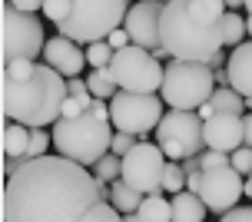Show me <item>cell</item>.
<instances>
[{"mask_svg":"<svg viewBox=\"0 0 252 222\" xmlns=\"http://www.w3.org/2000/svg\"><path fill=\"white\" fill-rule=\"evenodd\" d=\"M226 73H229V87L236 93H242L246 99H252V40L239 43L229 53Z\"/></svg>","mask_w":252,"mask_h":222,"instance_id":"cell-16","label":"cell"},{"mask_svg":"<svg viewBox=\"0 0 252 222\" xmlns=\"http://www.w3.org/2000/svg\"><path fill=\"white\" fill-rule=\"evenodd\" d=\"M246 37H249L246 17H239L236 10H226V17H222V47L236 50L239 43H246Z\"/></svg>","mask_w":252,"mask_h":222,"instance_id":"cell-19","label":"cell"},{"mask_svg":"<svg viewBox=\"0 0 252 222\" xmlns=\"http://www.w3.org/2000/svg\"><path fill=\"white\" fill-rule=\"evenodd\" d=\"M116 57V50L110 47V40H96V43H90L87 47V63L93 70H103V66H110Z\"/></svg>","mask_w":252,"mask_h":222,"instance_id":"cell-26","label":"cell"},{"mask_svg":"<svg viewBox=\"0 0 252 222\" xmlns=\"http://www.w3.org/2000/svg\"><path fill=\"white\" fill-rule=\"evenodd\" d=\"M133 146H136V136H133V133H120V129H116V133H113V149H110V153L126 156Z\"/></svg>","mask_w":252,"mask_h":222,"instance_id":"cell-32","label":"cell"},{"mask_svg":"<svg viewBox=\"0 0 252 222\" xmlns=\"http://www.w3.org/2000/svg\"><path fill=\"white\" fill-rule=\"evenodd\" d=\"M246 116V113H242ZM242 116L239 113H216L206 120V149H222V153H236L246 146L242 136Z\"/></svg>","mask_w":252,"mask_h":222,"instance_id":"cell-14","label":"cell"},{"mask_svg":"<svg viewBox=\"0 0 252 222\" xmlns=\"http://www.w3.org/2000/svg\"><path fill=\"white\" fill-rule=\"evenodd\" d=\"M246 196H249V199H252V173H249V176H246Z\"/></svg>","mask_w":252,"mask_h":222,"instance_id":"cell-43","label":"cell"},{"mask_svg":"<svg viewBox=\"0 0 252 222\" xmlns=\"http://www.w3.org/2000/svg\"><path fill=\"white\" fill-rule=\"evenodd\" d=\"M232 169L239 176H249L252 173V146H239L232 153Z\"/></svg>","mask_w":252,"mask_h":222,"instance_id":"cell-31","label":"cell"},{"mask_svg":"<svg viewBox=\"0 0 252 222\" xmlns=\"http://www.w3.org/2000/svg\"><path fill=\"white\" fill-rule=\"evenodd\" d=\"M222 0H169L159 20V40L173 60L209 63L222 50Z\"/></svg>","mask_w":252,"mask_h":222,"instance_id":"cell-3","label":"cell"},{"mask_svg":"<svg viewBox=\"0 0 252 222\" xmlns=\"http://www.w3.org/2000/svg\"><path fill=\"white\" fill-rule=\"evenodd\" d=\"M163 96L159 93H129L120 90L110 99V123L120 133H133V136H146L150 129L159 126L163 120Z\"/></svg>","mask_w":252,"mask_h":222,"instance_id":"cell-10","label":"cell"},{"mask_svg":"<svg viewBox=\"0 0 252 222\" xmlns=\"http://www.w3.org/2000/svg\"><path fill=\"white\" fill-rule=\"evenodd\" d=\"M163 10H166L163 0H136V3L129 7L123 27H126V33H129V40H133L136 47L150 50V53H156V50L163 47V40H159Z\"/></svg>","mask_w":252,"mask_h":222,"instance_id":"cell-13","label":"cell"},{"mask_svg":"<svg viewBox=\"0 0 252 222\" xmlns=\"http://www.w3.org/2000/svg\"><path fill=\"white\" fill-rule=\"evenodd\" d=\"M80 222H123V212H116L110 202H96Z\"/></svg>","mask_w":252,"mask_h":222,"instance_id":"cell-28","label":"cell"},{"mask_svg":"<svg viewBox=\"0 0 252 222\" xmlns=\"http://www.w3.org/2000/svg\"><path fill=\"white\" fill-rule=\"evenodd\" d=\"M226 3V10H239V7H246V0H222Z\"/></svg>","mask_w":252,"mask_h":222,"instance_id":"cell-41","label":"cell"},{"mask_svg":"<svg viewBox=\"0 0 252 222\" xmlns=\"http://www.w3.org/2000/svg\"><path fill=\"white\" fill-rule=\"evenodd\" d=\"M93 176H96V179H103V183H120V176H123V156L106 153V156L93 166Z\"/></svg>","mask_w":252,"mask_h":222,"instance_id":"cell-24","label":"cell"},{"mask_svg":"<svg viewBox=\"0 0 252 222\" xmlns=\"http://www.w3.org/2000/svg\"><path fill=\"white\" fill-rule=\"evenodd\" d=\"M53 133L47 129H30V149H27V159H40V156H50V143Z\"/></svg>","mask_w":252,"mask_h":222,"instance_id":"cell-27","label":"cell"},{"mask_svg":"<svg viewBox=\"0 0 252 222\" xmlns=\"http://www.w3.org/2000/svg\"><path fill=\"white\" fill-rule=\"evenodd\" d=\"M246 27H249V37H252V13L246 17Z\"/></svg>","mask_w":252,"mask_h":222,"instance_id":"cell-44","label":"cell"},{"mask_svg":"<svg viewBox=\"0 0 252 222\" xmlns=\"http://www.w3.org/2000/svg\"><path fill=\"white\" fill-rule=\"evenodd\" d=\"M7 3H13L17 10L33 13V10H43V3H47V0H7Z\"/></svg>","mask_w":252,"mask_h":222,"instance_id":"cell-37","label":"cell"},{"mask_svg":"<svg viewBox=\"0 0 252 222\" xmlns=\"http://www.w3.org/2000/svg\"><path fill=\"white\" fill-rule=\"evenodd\" d=\"M199 186H202V169H196V173H189V179H186V189L199 196Z\"/></svg>","mask_w":252,"mask_h":222,"instance_id":"cell-38","label":"cell"},{"mask_svg":"<svg viewBox=\"0 0 252 222\" xmlns=\"http://www.w3.org/2000/svg\"><path fill=\"white\" fill-rule=\"evenodd\" d=\"M242 136H246V146H252V113L242 116Z\"/></svg>","mask_w":252,"mask_h":222,"instance_id":"cell-39","label":"cell"},{"mask_svg":"<svg viewBox=\"0 0 252 222\" xmlns=\"http://www.w3.org/2000/svg\"><path fill=\"white\" fill-rule=\"evenodd\" d=\"M246 196V179H242L232 166H219V169H202V186L199 199L206 202L209 212L226 216L229 209L239 206V199Z\"/></svg>","mask_w":252,"mask_h":222,"instance_id":"cell-12","label":"cell"},{"mask_svg":"<svg viewBox=\"0 0 252 222\" xmlns=\"http://www.w3.org/2000/svg\"><path fill=\"white\" fill-rule=\"evenodd\" d=\"M186 179H189V173L183 169V162L169 159L166 162V176H163V192H169V196L183 192V189H186Z\"/></svg>","mask_w":252,"mask_h":222,"instance_id":"cell-25","label":"cell"},{"mask_svg":"<svg viewBox=\"0 0 252 222\" xmlns=\"http://www.w3.org/2000/svg\"><path fill=\"white\" fill-rule=\"evenodd\" d=\"M163 3H169V0H163Z\"/></svg>","mask_w":252,"mask_h":222,"instance_id":"cell-46","label":"cell"},{"mask_svg":"<svg viewBox=\"0 0 252 222\" xmlns=\"http://www.w3.org/2000/svg\"><path fill=\"white\" fill-rule=\"evenodd\" d=\"M196 113H199L202 120H209V116H216V110H213V106H209V103H206V106H199V110H196Z\"/></svg>","mask_w":252,"mask_h":222,"instance_id":"cell-40","label":"cell"},{"mask_svg":"<svg viewBox=\"0 0 252 222\" xmlns=\"http://www.w3.org/2000/svg\"><path fill=\"white\" fill-rule=\"evenodd\" d=\"M143 192H136V189H133V186H126L123 179H120V183H113V196H110V206H113L116 212H139V206H143Z\"/></svg>","mask_w":252,"mask_h":222,"instance_id":"cell-20","label":"cell"},{"mask_svg":"<svg viewBox=\"0 0 252 222\" xmlns=\"http://www.w3.org/2000/svg\"><path fill=\"white\" fill-rule=\"evenodd\" d=\"M70 7H73L70 0H47V3H43V17H47L50 24H57V27H60L63 20L70 17Z\"/></svg>","mask_w":252,"mask_h":222,"instance_id":"cell-29","label":"cell"},{"mask_svg":"<svg viewBox=\"0 0 252 222\" xmlns=\"http://www.w3.org/2000/svg\"><path fill=\"white\" fill-rule=\"evenodd\" d=\"M123 222H143V219H139V212H126Z\"/></svg>","mask_w":252,"mask_h":222,"instance_id":"cell-42","label":"cell"},{"mask_svg":"<svg viewBox=\"0 0 252 222\" xmlns=\"http://www.w3.org/2000/svg\"><path fill=\"white\" fill-rule=\"evenodd\" d=\"M43 63H50L60 76L73 80L87 66V50H80V43L70 37H50L47 40V50H43Z\"/></svg>","mask_w":252,"mask_h":222,"instance_id":"cell-15","label":"cell"},{"mask_svg":"<svg viewBox=\"0 0 252 222\" xmlns=\"http://www.w3.org/2000/svg\"><path fill=\"white\" fill-rule=\"evenodd\" d=\"M110 73H113L120 90H129V93H156V90H163L166 66L156 63V53L129 43L126 50H116L113 63H110Z\"/></svg>","mask_w":252,"mask_h":222,"instance_id":"cell-9","label":"cell"},{"mask_svg":"<svg viewBox=\"0 0 252 222\" xmlns=\"http://www.w3.org/2000/svg\"><path fill=\"white\" fill-rule=\"evenodd\" d=\"M70 3H73L70 17L57 30H60V37H70L87 47L120 30L129 13V0H70Z\"/></svg>","mask_w":252,"mask_h":222,"instance_id":"cell-5","label":"cell"},{"mask_svg":"<svg viewBox=\"0 0 252 222\" xmlns=\"http://www.w3.org/2000/svg\"><path fill=\"white\" fill-rule=\"evenodd\" d=\"M156 143L166 153V159H189L202 156L206 149V120L192 110H169L156 126Z\"/></svg>","mask_w":252,"mask_h":222,"instance_id":"cell-7","label":"cell"},{"mask_svg":"<svg viewBox=\"0 0 252 222\" xmlns=\"http://www.w3.org/2000/svg\"><path fill=\"white\" fill-rule=\"evenodd\" d=\"M47 50L43 40V24L33 13L17 10L13 3H3V37H0V60L17 63V60H37Z\"/></svg>","mask_w":252,"mask_h":222,"instance_id":"cell-8","label":"cell"},{"mask_svg":"<svg viewBox=\"0 0 252 222\" xmlns=\"http://www.w3.org/2000/svg\"><path fill=\"white\" fill-rule=\"evenodd\" d=\"M173 202V222H202L206 219V202H202L196 192H189V189H183V192H176V196L169 199Z\"/></svg>","mask_w":252,"mask_h":222,"instance_id":"cell-17","label":"cell"},{"mask_svg":"<svg viewBox=\"0 0 252 222\" xmlns=\"http://www.w3.org/2000/svg\"><path fill=\"white\" fill-rule=\"evenodd\" d=\"M219 222H252V206H236V209H229Z\"/></svg>","mask_w":252,"mask_h":222,"instance_id":"cell-33","label":"cell"},{"mask_svg":"<svg viewBox=\"0 0 252 222\" xmlns=\"http://www.w3.org/2000/svg\"><path fill=\"white\" fill-rule=\"evenodd\" d=\"M87 83H90V93H93L96 99H113L116 93H120V87H116L113 73H110V66H103V70H93V73L87 76Z\"/></svg>","mask_w":252,"mask_h":222,"instance_id":"cell-23","label":"cell"},{"mask_svg":"<svg viewBox=\"0 0 252 222\" xmlns=\"http://www.w3.org/2000/svg\"><path fill=\"white\" fill-rule=\"evenodd\" d=\"M139 219H143V222H173V202L163 199L159 192H153V196L143 199V206H139Z\"/></svg>","mask_w":252,"mask_h":222,"instance_id":"cell-21","label":"cell"},{"mask_svg":"<svg viewBox=\"0 0 252 222\" xmlns=\"http://www.w3.org/2000/svg\"><path fill=\"white\" fill-rule=\"evenodd\" d=\"M83 113H87V106H83L80 99L66 96V103H63V116H60V120H73V116H83Z\"/></svg>","mask_w":252,"mask_h":222,"instance_id":"cell-34","label":"cell"},{"mask_svg":"<svg viewBox=\"0 0 252 222\" xmlns=\"http://www.w3.org/2000/svg\"><path fill=\"white\" fill-rule=\"evenodd\" d=\"M166 153L159 149V143H136L123 156V179L126 186H133L143 196L163 192V176H166Z\"/></svg>","mask_w":252,"mask_h":222,"instance_id":"cell-11","label":"cell"},{"mask_svg":"<svg viewBox=\"0 0 252 222\" xmlns=\"http://www.w3.org/2000/svg\"><path fill=\"white\" fill-rule=\"evenodd\" d=\"M96 202V176L63 156L17 159L3 186V222H80Z\"/></svg>","mask_w":252,"mask_h":222,"instance_id":"cell-1","label":"cell"},{"mask_svg":"<svg viewBox=\"0 0 252 222\" xmlns=\"http://www.w3.org/2000/svg\"><path fill=\"white\" fill-rule=\"evenodd\" d=\"M27 149H30V126L3 123V156L7 159H27Z\"/></svg>","mask_w":252,"mask_h":222,"instance_id":"cell-18","label":"cell"},{"mask_svg":"<svg viewBox=\"0 0 252 222\" xmlns=\"http://www.w3.org/2000/svg\"><path fill=\"white\" fill-rule=\"evenodd\" d=\"M216 93V73L209 63L196 60H169L163 73V90L159 96L173 110H199Z\"/></svg>","mask_w":252,"mask_h":222,"instance_id":"cell-6","label":"cell"},{"mask_svg":"<svg viewBox=\"0 0 252 222\" xmlns=\"http://www.w3.org/2000/svg\"><path fill=\"white\" fill-rule=\"evenodd\" d=\"M246 10H249V13H252V0H246Z\"/></svg>","mask_w":252,"mask_h":222,"instance_id":"cell-45","label":"cell"},{"mask_svg":"<svg viewBox=\"0 0 252 222\" xmlns=\"http://www.w3.org/2000/svg\"><path fill=\"white\" fill-rule=\"evenodd\" d=\"M50 133H53L57 156L73 159L80 166H90V169L113 149L110 120H100L93 113H83V116H73V120H57Z\"/></svg>","mask_w":252,"mask_h":222,"instance_id":"cell-4","label":"cell"},{"mask_svg":"<svg viewBox=\"0 0 252 222\" xmlns=\"http://www.w3.org/2000/svg\"><path fill=\"white\" fill-rule=\"evenodd\" d=\"M202 169H219V166H232V153H222V149H202Z\"/></svg>","mask_w":252,"mask_h":222,"instance_id":"cell-30","label":"cell"},{"mask_svg":"<svg viewBox=\"0 0 252 222\" xmlns=\"http://www.w3.org/2000/svg\"><path fill=\"white\" fill-rule=\"evenodd\" d=\"M106 40H110V47H113V50H126L129 43H133V40H129V33H126V27H120V30H113V33H110Z\"/></svg>","mask_w":252,"mask_h":222,"instance_id":"cell-35","label":"cell"},{"mask_svg":"<svg viewBox=\"0 0 252 222\" xmlns=\"http://www.w3.org/2000/svg\"><path fill=\"white\" fill-rule=\"evenodd\" d=\"M66 76L50 63L17 60L0 70V103L3 123H24L30 129H47L63 116L66 103Z\"/></svg>","mask_w":252,"mask_h":222,"instance_id":"cell-2","label":"cell"},{"mask_svg":"<svg viewBox=\"0 0 252 222\" xmlns=\"http://www.w3.org/2000/svg\"><path fill=\"white\" fill-rule=\"evenodd\" d=\"M209 106H213L216 113H239V116H242V110H246L249 103H246V96H242V93H236L232 87H216L213 99H209Z\"/></svg>","mask_w":252,"mask_h":222,"instance_id":"cell-22","label":"cell"},{"mask_svg":"<svg viewBox=\"0 0 252 222\" xmlns=\"http://www.w3.org/2000/svg\"><path fill=\"white\" fill-rule=\"evenodd\" d=\"M87 113H93V116H100V120H110V99H93Z\"/></svg>","mask_w":252,"mask_h":222,"instance_id":"cell-36","label":"cell"}]
</instances>
